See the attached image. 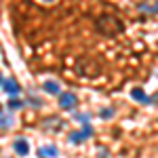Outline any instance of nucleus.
I'll list each match as a JSON object with an SVG mask.
<instances>
[{
  "mask_svg": "<svg viewBox=\"0 0 158 158\" xmlns=\"http://www.w3.org/2000/svg\"><path fill=\"white\" fill-rule=\"evenodd\" d=\"M0 85H2L4 95H9V97H17V95L21 93V86H19V82H17L15 78H4Z\"/></svg>",
  "mask_w": 158,
  "mask_h": 158,
  "instance_id": "nucleus-1",
  "label": "nucleus"
},
{
  "mask_svg": "<svg viewBox=\"0 0 158 158\" xmlns=\"http://www.w3.org/2000/svg\"><path fill=\"white\" fill-rule=\"evenodd\" d=\"M57 101H59L61 110H72V108H76L78 97H76L74 93H59V95H57Z\"/></svg>",
  "mask_w": 158,
  "mask_h": 158,
  "instance_id": "nucleus-2",
  "label": "nucleus"
},
{
  "mask_svg": "<svg viewBox=\"0 0 158 158\" xmlns=\"http://www.w3.org/2000/svg\"><path fill=\"white\" fill-rule=\"evenodd\" d=\"M13 150H15V154L17 156L25 158L30 154V143H27V139H21V137H17L15 141H13Z\"/></svg>",
  "mask_w": 158,
  "mask_h": 158,
  "instance_id": "nucleus-3",
  "label": "nucleus"
},
{
  "mask_svg": "<svg viewBox=\"0 0 158 158\" xmlns=\"http://www.w3.org/2000/svg\"><path fill=\"white\" fill-rule=\"evenodd\" d=\"M131 99L133 101H139V103H150V97L143 93V89H139V86L131 89Z\"/></svg>",
  "mask_w": 158,
  "mask_h": 158,
  "instance_id": "nucleus-4",
  "label": "nucleus"
},
{
  "mask_svg": "<svg viewBox=\"0 0 158 158\" xmlns=\"http://www.w3.org/2000/svg\"><path fill=\"white\" fill-rule=\"evenodd\" d=\"M42 89L49 93V95H59L61 93V86H59V82H55V80H47L44 85H42Z\"/></svg>",
  "mask_w": 158,
  "mask_h": 158,
  "instance_id": "nucleus-5",
  "label": "nucleus"
},
{
  "mask_svg": "<svg viewBox=\"0 0 158 158\" xmlns=\"http://www.w3.org/2000/svg\"><path fill=\"white\" fill-rule=\"evenodd\" d=\"M40 154L42 156H49V158H57L59 156V150L55 146H44V148H40Z\"/></svg>",
  "mask_w": 158,
  "mask_h": 158,
  "instance_id": "nucleus-6",
  "label": "nucleus"
},
{
  "mask_svg": "<svg viewBox=\"0 0 158 158\" xmlns=\"http://www.w3.org/2000/svg\"><path fill=\"white\" fill-rule=\"evenodd\" d=\"M85 139L86 137L82 135V131H72V133H70V141H72V143H82Z\"/></svg>",
  "mask_w": 158,
  "mask_h": 158,
  "instance_id": "nucleus-7",
  "label": "nucleus"
},
{
  "mask_svg": "<svg viewBox=\"0 0 158 158\" xmlns=\"http://www.w3.org/2000/svg\"><path fill=\"white\" fill-rule=\"evenodd\" d=\"M23 108V101L17 97H11V101H9V110H21Z\"/></svg>",
  "mask_w": 158,
  "mask_h": 158,
  "instance_id": "nucleus-8",
  "label": "nucleus"
},
{
  "mask_svg": "<svg viewBox=\"0 0 158 158\" xmlns=\"http://www.w3.org/2000/svg\"><path fill=\"white\" fill-rule=\"evenodd\" d=\"M13 127V116H0V129H9Z\"/></svg>",
  "mask_w": 158,
  "mask_h": 158,
  "instance_id": "nucleus-9",
  "label": "nucleus"
},
{
  "mask_svg": "<svg viewBox=\"0 0 158 158\" xmlns=\"http://www.w3.org/2000/svg\"><path fill=\"white\" fill-rule=\"evenodd\" d=\"M139 9L141 11H150V13H158V2H154V4H141Z\"/></svg>",
  "mask_w": 158,
  "mask_h": 158,
  "instance_id": "nucleus-10",
  "label": "nucleus"
},
{
  "mask_svg": "<svg viewBox=\"0 0 158 158\" xmlns=\"http://www.w3.org/2000/svg\"><path fill=\"white\" fill-rule=\"evenodd\" d=\"M99 116H101L103 120H110V118L114 116V112H112V110H101V114H99Z\"/></svg>",
  "mask_w": 158,
  "mask_h": 158,
  "instance_id": "nucleus-11",
  "label": "nucleus"
},
{
  "mask_svg": "<svg viewBox=\"0 0 158 158\" xmlns=\"http://www.w3.org/2000/svg\"><path fill=\"white\" fill-rule=\"evenodd\" d=\"M82 135H85V137H91V135H93V129H91L89 124H85V127H82Z\"/></svg>",
  "mask_w": 158,
  "mask_h": 158,
  "instance_id": "nucleus-12",
  "label": "nucleus"
},
{
  "mask_svg": "<svg viewBox=\"0 0 158 158\" xmlns=\"http://www.w3.org/2000/svg\"><path fill=\"white\" fill-rule=\"evenodd\" d=\"M0 82H2V72H0Z\"/></svg>",
  "mask_w": 158,
  "mask_h": 158,
  "instance_id": "nucleus-13",
  "label": "nucleus"
},
{
  "mask_svg": "<svg viewBox=\"0 0 158 158\" xmlns=\"http://www.w3.org/2000/svg\"><path fill=\"white\" fill-rule=\"evenodd\" d=\"M44 2H53V0H44Z\"/></svg>",
  "mask_w": 158,
  "mask_h": 158,
  "instance_id": "nucleus-14",
  "label": "nucleus"
},
{
  "mask_svg": "<svg viewBox=\"0 0 158 158\" xmlns=\"http://www.w3.org/2000/svg\"><path fill=\"white\" fill-rule=\"evenodd\" d=\"M0 112H2V103H0Z\"/></svg>",
  "mask_w": 158,
  "mask_h": 158,
  "instance_id": "nucleus-15",
  "label": "nucleus"
},
{
  "mask_svg": "<svg viewBox=\"0 0 158 158\" xmlns=\"http://www.w3.org/2000/svg\"><path fill=\"white\" fill-rule=\"evenodd\" d=\"M156 101H158V97H156Z\"/></svg>",
  "mask_w": 158,
  "mask_h": 158,
  "instance_id": "nucleus-16",
  "label": "nucleus"
}]
</instances>
